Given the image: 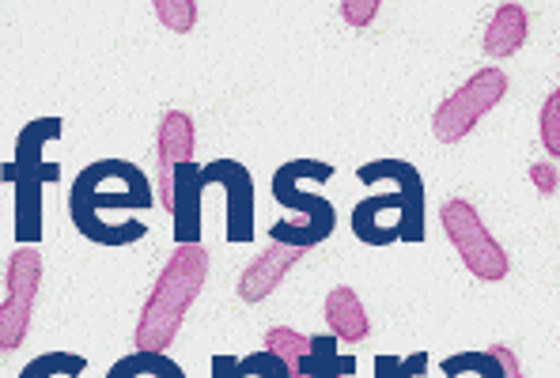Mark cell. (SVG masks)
I'll return each instance as SVG.
<instances>
[{
	"label": "cell",
	"instance_id": "obj_9",
	"mask_svg": "<svg viewBox=\"0 0 560 378\" xmlns=\"http://www.w3.org/2000/svg\"><path fill=\"white\" fill-rule=\"evenodd\" d=\"M8 295L0 299V352H15L31 330V310L43 284V253L38 246H15L8 258Z\"/></svg>",
	"mask_w": 560,
	"mask_h": 378
},
{
	"label": "cell",
	"instance_id": "obj_11",
	"mask_svg": "<svg viewBox=\"0 0 560 378\" xmlns=\"http://www.w3.org/2000/svg\"><path fill=\"white\" fill-rule=\"evenodd\" d=\"M303 258H307V250H300V246H277L273 243L266 253H258V258H254V265L246 269L243 276H238V299H243V303L269 299V295L284 284L288 269H292L295 261H303Z\"/></svg>",
	"mask_w": 560,
	"mask_h": 378
},
{
	"label": "cell",
	"instance_id": "obj_3",
	"mask_svg": "<svg viewBox=\"0 0 560 378\" xmlns=\"http://www.w3.org/2000/svg\"><path fill=\"white\" fill-rule=\"evenodd\" d=\"M209 186L228 193V243L254 238V175L238 160H212L197 167L194 160L171 175V216H175V246L201 243V197Z\"/></svg>",
	"mask_w": 560,
	"mask_h": 378
},
{
	"label": "cell",
	"instance_id": "obj_21",
	"mask_svg": "<svg viewBox=\"0 0 560 378\" xmlns=\"http://www.w3.org/2000/svg\"><path fill=\"white\" fill-rule=\"evenodd\" d=\"M541 144H546V152L560 155V92H553L546 98V106H541Z\"/></svg>",
	"mask_w": 560,
	"mask_h": 378
},
{
	"label": "cell",
	"instance_id": "obj_14",
	"mask_svg": "<svg viewBox=\"0 0 560 378\" xmlns=\"http://www.w3.org/2000/svg\"><path fill=\"white\" fill-rule=\"evenodd\" d=\"M526 43V8L523 4H500L485 31V54L489 57H512Z\"/></svg>",
	"mask_w": 560,
	"mask_h": 378
},
{
	"label": "cell",
	"instance_id": "obj_22",
	"mask_svg": "<svg viewBox=\"0 0 560 378\" xmlns=\"http://www.w3.org/2000/svg\"><path fill=\"white\" fill-rule=\"evenodd\" d=\"M155 15H160L171 31H189L194 27L197 8L189 4V0H155Z\"/></svg>",
	"mask_w": 560,
	"mask_h": 378
},
{
	"label": "cell",
	"instance_id": "obj_23",
	"mask_svg": "<svg viewBox=\"0 0 560 378\" xmlns=\"http://www.w3.org/2000/svg\"><path fill=\"white\" fill-rule=\"evenodd\" d=\"M341 12H345V20L352 23V27H368V23L375 20V12H378V4L375 0H368V4H341Z\"/></svg>",
	"mask_w": 560,
	"mask_h": 378
},
{
	"label": "cell",
	"instance_id": "obj_7",
	"mask_svg": "<svg viewBox=\"0 0 560 378\" xmlns=\"http://www.w3.org/2000/svg\"><path fill=\"white\" fill-rule=\"evenodd\" d=\"M440 224L447 232L451 246L458 250V258L466 261V269L477 281H504L508 276V253L497 238L489 235V227L481 224L477 209L463 197H451L440 209Z\"/></svg>",
	"mask_w": 560,
	"mask_h": 378
},
{
	"label": "cell",
	"instance_id": "obj_1",
	"mask_svg": "<svg viewBox=\"0 0 560 378\" xmlns=\"http://www.w3.org/2000/svg\"><path fill=\"white\" fill-rule=\"evenodd\" d=\"M155 193L148 175L129 160H95L72 178L69 216L84 238L98 246H133L148 235L140 220H126V212L152 209Z\"/></svg>",
	"mask_w": 560,
	"mask_h": 378
},
{
	"label": "cell",
	"instance_id": "obj_16",
	"mask_svg": "<svg viewBox=\"0 0 560 378\" xmlns=\"http://www.w3.org/2000/svg\"><path fill=\"white\" fill-rule=\"evenodd\" d=\"M84 367H88V359L77 356V352H46V356L31 359L20 371V378H80Z\"/></svg>",
	"mask_w": 560,
	"mask_h": 378
},
{
	"label": "cell",
	"instance_id": "obj_12",
	"mask_svg": "<svg viewBox=\"0 0 560 378\" xmlns=\"http://www.w3.org/2000/svg\"><path fill=\"white\" fill-rule=\"evenodd\" d=\"M326 322L337 341H349V344H360L368 333H372V322H368V315H364V303H360V295L345 284L326 295Z\"/></svg>",
	"mask_w": 560,
	"mask_h": 378
},
{
	"label": "cell",
	"instance_id": "obj_15",
	"mask_svg": "<svg viewBox=\"0 0 560 378\" xmlns=\"http://www.w3.org/2000/svg\"><path fill=\"white\" fill-rule=\"evenodd\" d=\"M106 378H186V371L167 352H133V356H121Z\"/></svg>",
	"mask_w": 560,
	"mask_h": 378
},
{
	"label": "cell",
	"instance_id": "obj_4",
	"mask_svg": "<svg viewBox=\"0 0 560 378\" xmlns=\"http://www.w3.org/2000/svg\"><path fill=\"white\" fill-rule=\"evenodd\" d=\"M209 276V250L201 243L175 246L171 261L163 265L160 281L152 284V295L144 299V310L137 318V352H167L183 326L186 310L197 303Z\"/></svg>",
	"mask_w": 560,
	"mask_h": 378
},
{
	"label": "cell",
	"instance_id": "obj_5",
	"mask_svg": "<svg viewBox=\"0 0 560 378\" xmlns=\"http://www.w3.org/2000/svg\"><path fill=\"white\" fill-rule=\"evenodd\" d=\"M65 133L61 118H35L15 137V160L0 167V182L15 186V243H43V189L61 178V163H46L43 147Z\"/></svg>",
	"mask_w": 560,
	"mask_h": 378
},
{
	"label": "cell",
	"instance_id": "obj_20",
	"mask_svg": "<svg viewBox=\"0 0 560 378\" xmlns=\"http://www.w3.org/2000/svg\"><path fill=\"white\" fill-rule=\"evenodd\" d=\"M238 375L243 378H292L284 359L273 356V352H266V349H258V352H250V356L238 359Z\"/></svg>",
	"mask_w": 560,
	"mask_h": 378
},
{
	"label": "cell",
	"instance_id": "obj_26",
	"mask_svg": "<svg viewBox=\"0 0 560 378\" xmlns=\"http://www.w3.org/2000/svg\"><path fill=\"white\" fill-rule=\"evenodd\" d=\"M212 378H243L235 356H212Z\"/></svg>",
	"mask_w": 560,
	"mask_h": 378
},
{
	"label": "cell",
	"instance_id": "obj_24",
	"mask_svg": "<svg viewBox=\"0 0 560 378\" xmlns=\"http://www.w3.org/2000/svg\"><path fill=\"white\" fill-rule=\"evenodd\" d=\"M530 178H534V186H538L541 193H549V197L557 193V167H553V163H534Z\"/></svg>",
	"mask_w": 560,
	"mask_h": 378
},
{
	"label": "cell",
	"instance_id": "obj_10",
	"mask_svg": "<svg viewBox=\"0 0 560 378\" xmlns=\"http://www.w3.org/2000/svg\"><path fill=\"white\" fill-rule=\"evenodd\" d=\"M194 160V118L183 110H167L155 133V201L171 212V175Z\"/></svg>",
	"mask_w": 560,
	"mask_h": 378
},
{
	"label": "cell",
	"instance_id": "obj_13",
	"mask_svg": "<svg viewBox=\"0 0 560 378\" xmlns=\"http://www.w3.org/2000/svg\"><path fill=\"white\" fill-rule=\"evenodd\" d=\"M334 349H337L334 333L307 336V356L300 359L292 378H349L357 371V356H337Z\"/></svg>",
	"mask_w": 560,
	"mask_h": 378
},
{
	"label": "cell",
	"instance_id": "obj_8",
	"mask_svg": "<svg viewBox=\"0 0 560 378\" xmlns=\"http://www.w3.org/2000/svg\"><path fill=\"white\" fill-rule=\"evenodd\" d=\"M508 95V76L500 69H481L466 80L451 98H443L432 118V133L440 144H458L469 137V129Z\"/></svg>",
	"mask_w": 560,
	"mask_h": 378
},
{
	"label": "cell",
	"instance_id": "obj_17",
	"mask_svg": "<svg viewBox=\"0 0 560 378\" xmlns=\"http://www.w3.org/2000/svg\"><path fill=\"white\" fill-rule=\"evenodd\" d=\"M474 371L477 378H508L500 359L492 356L489 349H474V352H458V356H447L443 359V375L455 378V375H466Z\"/></svg>",
	"mask_w": 560,
	"mask_h": 378
},
{
	"label": "cell",
	"instance_id": "obj_25",
	"mask_svg": "<svg viewBox=\"0 0 560 378\" xmlns=\"http://www.w3.org/2000/svg\"><path fill=\"white\" fill-rule=\"evenodd\" d=\"M489 352L500 359V367H504V375H508V378H523V367H518V359H515V352H512V349H504V344H492Z\"/></svg>",
	"mask_w": 560,
	"mask_h": 378
},
{
	"label": "cell",
	"instance_id": "obj_6",
	"mask_svg": "<svg viewBox=\"0 0 560 378\" xmlns=\"http://www.w3.org/2000/svg\"><path fill=\"white\" fill-rule=\"evenodd\" d=\"M303 178H311V182H329V178H334V167L323 160H292L273 175V201L303 216V220H280V224L269 227V235H273L277 246H300V250H311V246L326 243L337 227V209L326 201V197L307 193V189H303Z\"/></svg>",
	"mask_w": 560,
	"mask_h": 378
},
{
	"label": "cell",
	"instance_id": "obj_19",
	"mask_svg": "<svg viewBox=\"0 0 560 378\" xmlns=\"http://www.w3.org/2000/svg\"><path fill=\"white\" fill-rule=\"evenodd\" d=\"M428 371V352L413 356H375V378H420Z\"/></svg>",
	"mask_w": 560,
	"mask_h": 378
},
{
	"label": "cell",
	"instance_id": "obj_2",
	"mask_svg": "<svg viewBox=\"0 0 560 378\" xmlns=\"http://www.w3.org/2000/svg\"><path fill=\"white\" fill-rule=\"evenodd\" d=\"M357 178L364 186L394 182L390 193H375L352 209V235L368 246L390 243H424L428 238V197L424 178L406 160H375L357 167Z\"/></svg>",
	"mask_w": 560,
	"mask_h": 378
},
{
	"label": "cell",
	"instance_id": "obj_18",
	"mask_svg": "<svg viewBox=\"0 0 560 378\" xmlns=\"http://www.w3.org/2000/svg\"><path fill=\"white\" fill-rule=\"evenodd\" d=\"M261 349L273 352L288 364V371H295L300 367V359L307 356V336L295 333V330H284V326H277V330L266 333V341H261Z\"/></svg>",
	"mask_w": 560,
	"mask_h": 378
}]
</instances>
